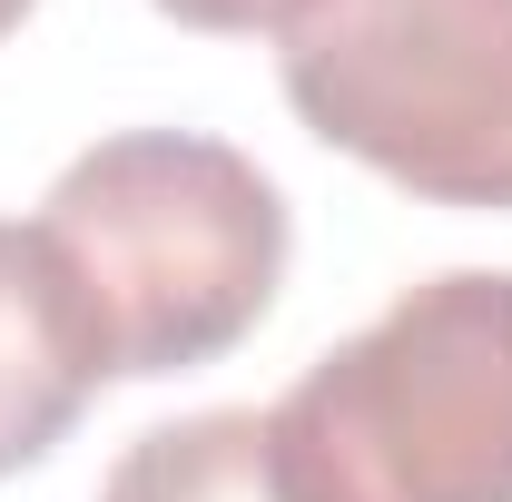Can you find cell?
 Here are the masks:
<instances>
[{
    "instance_id": "1",
    "label": "cell",
    "mask_w": 512,
    "mask_h": 502,
    "mask_svg": "<svg viewBox=\"0 0 512 502\" xmlns=\"http://www.w3.org/2000/svg\"><path fill=\"white\" fill-rule=\"evenodd\" d=\"M69 286L109 345V375L217 365L286 276V197L247 148L197 128H119L79 148L40 207Z\"/></svg>"
},
{
    "instance_id": "2",
    "label": "cell",
    "mask_w": 512,
    "mask_h": 502,
    "mask_svg": "<svg viewBox=\"0 0 512 502\" xmlns=\"http://www.w3.org/2000/svg\"><path fill=\"white\" fill-rule=\"evenodd\" d=\"M286 502H512V276L444 266L266 404Z\"/></svg>"
},
{
    "instance_id": "6",
    "label": "cell",
    "mask_w": 512,
    "mask_h": 502,
    "mask_svg": "<svg viewBox=\"0 0 512 502\" xmlns=\"http://www.w3.org/2000/svg\"><path fill=\"white\" fill-rule=\"evenodd\" d=\"M158 10L188 30H217V40H256V30H286L306 0H158Z\"/></svg>"
},
{
    "instance_id": "4",
    "label": "cell",
    "mask_w": 512,
    "mask_h": 502,
    "mask_svg": "<svg viewBox=\"0 0 512 502\" xmlns=\"http://www.w3.org/2000/svg\"><path fill=\"white\" fill-rule=\"evenodd\" d=\"M109 384V345L89 325V296L69 286L60 247L0 217V473L40 463L69 424L89 414V394Z\"/></svg>"
},
{
    "instance_id": "5",
    "label": "cell",
    "mask_w": 512,
    "mask_h": 502,
    "mask_svg": "<svg viewBox=\"0 0 512 502\" xmlns=\"http://www.w3.org/2000/svg\"><path fill=\"white\" fill-rule=\"evenodd\" d=\"M99 502H286L266 473V414L256 404H217L188 424H148L109 463Z\"/></svg>"
},
{
    "instance_id": "3",
    "label": "cell",
    "mask_w": 512,
    "mask_h": 502,
    "mask_svg": "<svg viewBox=\"0 0 512 502\" xmlns=\"http://www.w3.org/2000/svg\"><path fill=\"white\" fill-rule=\"evenodd\" d=\"M286 109L424 207L512 217V0H306Z\"/></svg>"
},
{
    "instance_id": "7",
    "label": "cell",
    "mask_w": 512,
    "mask_h": 502,
    "mask_svg": "<svg viewBox=\"0 0 512 502\" xmlns=\"http://www.w3.org/2000/svg\"><path fill=\"white\" fill-rule=\"evenodd\" d=\"M20 20H30V0H0V40H10V30H20Z\"/></svg>"
}]
</instances>
